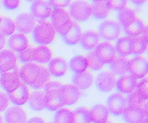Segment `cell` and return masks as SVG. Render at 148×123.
I'll return each mask as SVG.
<instances>
[{
    "mask_svg": "<svg viewBox=\"0 0 148 123\" xmlns=\"http://www.w3.org/2000/svg\"><path fill=\"white\" fill-rule=\"evenodd\" d=\"M51 22L54 31L58 32L61 36L68 32L74 23L70 15L64 10H53L51 15Z\"/></svg>",
    "mask_w": 148,
    "mask_h": 123,
    "instance_id": "cell-1",
    "label": "cell"
},
{
    "mask_svg": "<svg viewBox=\"0 0 148 123\" xmlns=\"http://www.w3.org/2000/svg\"><path fill=\"white\" fill-rule=\"evenodd\" d=\"M55 37V31L51 23L45 22L35 27L32 34L33 41L39 45H47L51 43Z\"/></svg>",
    "mask_w": 148,
    "mask_h": 123,
    "instance_id": "cell-2",
    "label": "cell"
},
{
    "mask_svg": "<svg viewBox=\"0 0 148 123\" xmlns=\"http://www.w3.org/2000/svg\"><path fill=\"white\" fill-rule=\"evenodd\" d=\"M42 67L37 66L34 63H27L22 66L19 72V77L24 84L33 85L37 82L40 74H41Z\"/></svg>",
    "mask_w": 148,
    "mask_h": 123,
    "instance_id": "cell-3",
    "label": "cell"
},
{
    "mask_svg": "<svg viewBox=\"0 0 148 123\" xmlns=\"http://www.w3.org/2000/svg\"><path fill=\"white\" fill-rule=\"evenodd\" d=\"M0 84L2 89L5 90L8 94L13 92L20 86L21 82L16 66H15L14 69L11 71L1 73Z\"/></svg>",
    "mask_w": 148,
    "mask_h": 123,
    "instance_id": "cell-4",
    "label": "cell"
},
{
    "mask_svg": "<svg viewBox=\"0 0 148 123\" xmlns=\"http://www.w3.org/2000/svg\"><path fill=\"white\" fill-rule=\"evenodd\" d=\"M30 12L35 21L40 24L45 23V20L52 15L53 10L47 1H35L31 4Z\"/></svg>",
    "mask_w": 148,
    "mask_h": 123,
    "instance_id": "cell-5",
    "label": "cell"
},
{
    "mask_svg": "<svg viewBox=\"0 0 148 123\" xmlns=\"http://www.w3.org/2000/svg\"><path fill=\"white\" fill-rule=\"evenodd\" d=\"M107 109L113 115H121L127 109V99L119 93H114L107 100Z\"/></svg>",
    "mask_w": 148,
    "mask_h": 123,
    "instance_id": "cell-6",
    "label": "cell"
},
{
    "mask_svg": "<svg viewBox=\"0 0 148 123\" xmlns=\"http://www.w3.org/2000/svg\"><path fill=\"white\" fill-rule=\"evenodd\" d=\"M70 15L78 22H84L91 16V7L84 1H76L70 5Z\"/></svg>",
    "mask_w": 148,
    "mask_h": 123,
    "instance_id": "cell-7",
    "label": "cell"
},
{
    "mask_svg": "<svg viewBox=\"0 0 148 123\" xmlns=\"http://www.w3.org/2000/svg\"><path fill=\"white\" fill-rule=\"evenodd\" d=\"M98 31V36H100L102 39L105 41H113L120 36L121 26L114 21H105L99 25Z\"/></svg>",
    "mask_w": 148,
    "mask_h": 123,
    "instance_id": "cell-8",
    "label": "cell"
},
{
    "mask_svg": "<svg viewBox=\"0 0 148 123\" xmlns=\"http://www.w3.org/2000/svg\"><path fill=\"white\" fill-rule=\"evenodd\" d=\"M59 95L64 105H73L79 100L81 92L75 85L66 84L59 89Z\"/></svg>",
    "mask_w": 148,
    "mask_h": 123,
    "instance_id": "cell-9",
    "label": "cell"
},
{
    "mask_svg": "<svg viewBox=\"0 0 148 123\" xmlns=\"http://www.w3.org/2000/svg\"><path fill=\"white\" fill-rule=\"evenodd\" d=\"M147 61L141 57H136L128 61V72L134 79H143L147 73Z\"/></svg>",
    "mask_w": 148,
    "mask_h": 123,
    "instance_id": "cell-10",
    "label": "cell"
},
{
    "mask_svg": "<svg viewBox=\"0 0 148 123\" xmlns=\"http://www.w3.org/2000/svg\"><path fill=\"white\" fill-rule=\"evenodd\" d=\"M95 54L97 59L104 65L110 64L115 59V51L114 46L108 42L100 43L95 48Z\"/></svg>",
    "mask_w": 148,
    "mask_h": 123,
    "instance_id": "cell-11",
    "label": "cell"
},
{
    "mask_svg": "<svg viewBox=\"0 0 148 123\" xmlns=\"http://www.w3.org/2000/svg\"><path fill=\"white\" fill-rule=\"evenodd\" d=\"M15 27L19 33L29 34L36 27V21L29 14H20L16 18Z\"/></svg>",
    "mask_w": 148,
    "mask_h": 123,
    "instance_id": "cell-12",
    "label": "cell"
},
{
    "mask_svg": "<svg viewBox=\"0 0 148 123\" xmlns=\"http://www.w3.org/2000/svg\"><path fill=\"white\" fill-rule=\"evenodd\" d=\"M115 77L109 72H103L98 74L96 79L97 88L102 92L111 91L115 86Z\"/></svg>",
    "mask_w": 148,
    "mask_h": 123,
    "instance_id": "cell-13",
    "label": "cell"
},
{
    "mask_svg": "<svg viewBox=\"0 0 148 123\" xmlns=\"http://www.w3.org/2000/svg\"><path fill=\"white\" fill-rule=\"evenodd\" d=\"M122 117L126 123H142L147 119V109L127 108Z\"/></svg>",
    "mask_w": 148,
    "mask_h": 123,
    "instance_id": "cell-14",
    "label": "cell"
},
{
    "mask_svg": "<svg viewBox=\"0 0 148 123\" xmlns=\"http://www.w3.org/2000/svg\"><path fill=\"white\" fill-rule=\"evenodd\" d=\"M29 97V91L26 84L21 83L20 86L11 93L8 94V99L15 105L21 106L25 104Z\"/></svg>",
    "mask_w": 148,
    "mask_h": 123,
    "instance_id": "cell-15",
    "label": "cell"
},
{
    "mask_svg": "<svg viewBox=\"0 0 148 123\" xmlns=\"http://www.w3.org/2000/svg\"><path fill=\"white\" fill-rule=\"evenodd\" d=\"M115 84L116 90L119 92L123 94H129L136 90L138 82L137 79L131 75H123L116 81Z\"/></svg>",
    "mask_w": 148,
    "mask_h": 123,
    "instance_id": "cell-16",
    "label": "cell"
},
{
    "mask_svg": "<svg viewBox=\"0 0 148 123\" xmlns=\"http://www.w3.org/2000/svg\"><path fill=\"white\" fill-rule=\"evenodd\" d=\"M16 66V59L15 54L10 50L0 52V73H3L14 69Z\"/></svg>",
    "mask_w": 148,
    "mask_h": 123,
    "instance_id": "cell-17",
    "label": "cell"
},
{
    "mask_svg": "<svg viewBox=\"0 0 148 123\" xmlns=\"http://www.w3.org/2000/svg\"><path fill=\"white\" fill-rule=\"evenodd\" d=\"M115 53L121 58L133 54L134 52V38L121 37L118 39L114 47Z\"/></svg>",
    "mask_w": 148,
    "mask_h": 123,
    "instance_id": "cell-18",
    "label": "cell"
},
{
    "mask_svg": "<svg viewBox=\"0 0 148 123\" xmlns=\"http://www.w3.org/2000/svg\"><path fill=\"white\" fill-rule=\"evenodd\" d=\"M4 120L6 123H26V112L20 107H11L5 112Z\"/></svg>",
    "mask_w": 148,
    "mask_h": 123,
    "instance_id": "cell-19",
    "label": "cell"
},
{
    "mask_svg": "<svg viewBox=\"0 0 148 123\" xmlns=\"http://www.w3.org/2000/svg\"><path fill=\"white\" fill-rule=\"evenodd\" d=\"M44 104L45 108H47L50 111H55L62 109L64 104L60 98L59 90L46 92L44 96Z\"/></svg>",
    "mask_w": 148,
    "mask_h": 123,
    "instance_id": "cell-20",
    "label": "cell"
},
{
    "mask_svg": "<svg viewBox=\"0 0 148 123\" xmlns=\"http://www.w3.org/2000/svg\"><path fill=\"white\" fill-rule=\"evenodd\" d=\"M67 71V63L62 58H54L49 61L48 72L55 78L63 76Z\"/></svg>",
    "mask_w": 148,
    "mask_h": 123,
    "instance_id": "cell-21",
    "label": "cell"
},
{
    "mask_svg": "<svg viewBox=\"0 0 148 123\" xmlns=\"http://www.w3.org/2000/svg\"><path fill=\"white\" fill-rule=\"evenodd\" d=\"M91 15L95 19L102 20L106 18L110 14V8L107 1H92Z\"/></svg>",
    "mask_w": 148,
    "mask_h": 123,
    "instance_id": "cell-22",
    "label": "cell"
},
{
    "mask_svg": "<svg viewBox=\"0 0 148 123\" xmlns=\"http://www.w3.org/2000/svg\"><path fill=\"white\" fill-rule=\"evenodd\" d=\"M29 46V40L25 35L23 34H14L12 35L8 41V46L16 51V52H22L26 49Z\"/></svg>",
    "mask_w": 148,
    "mask_h": 123,
    "instance_id": "cell-23",
    "label": "cell"
},
{
    "mask_svg": "<svg viewBox=\"0 0 148 123\" xmlns=\"http://www.w3.org/2000/svg\"><path fill=\"white\" fill-rule=\"evenodd\" d=\"M90 120L93 123H105L109 117V111L103 104H96L90 110Z\"/></svg>",
    "mask_w": 148,
    "mask_h": 123,
    "instance_id": "cell-24",
    "label": "cell"
},
{
    "mask_svg": "<svg viewBox=\"0 0 148 123\" xmlns=\"http://www.w3.org/2000/svg\"><path fill=\"white\" fill-rule=\"evenodd\" d=\"M61 37H62V41L65 44L68 46H74L81 41L82 30L77 24L73 23V26L68 30V32L64 36H62Z\"/></svg>",
    "mask_w": 148,
    "mask_h": 123,
    "instance_id": "cell-25",
    "label": "cell"
},
{
    "mask_svg": "<svg viewBox=\"0 0 148 123\" xmlns=\"http://www.w3.org/2000/svg\"><path fill=\"white\" fill-rule=\"evenodd\" d=\"M81 46L85 50H92L97 47L99 43V36L95 31H87L82 35Z\"/></svg>",
    "mask_w": 148,
    "mask_h": 123,
    "instance_id": "cell-26",
    "label": "cell"
},
{
    "mask_svg": "<svg viewBox=\"0 0 148 123\" xmlns=\"http://www.w3.org/2000/svg\"><path fill=\"white\" fill-rule=\"evenodd\" d=\"M73 83L77 89L86 90L91 86L93 83V76L88 72H84L79 74H75L73 77Z\"/></svg>",
    "mask_w": 148,
    "mask_h": 123,
    "instance_id": "cell-27",
    "label": "cell"
},
{
    "mask_svg": "<svg viewBox=\"0 0 148 123\" xmlns=\"http://www.w3.org/2000/svg\"><path fill=\"white\" fill-rule=\"evenodd\" d=\"M69 68L75 74L84 72L88 68V61L84 56L76 55L70 59Z\"/></svg>",
    "mask_w": 148,
    "mask_h": 123,
    "instance_id": "cell-28",
    "label": "cell"
},
{
    "mask_svg": "<svg viewBox=\"0 0 148 123\" xmlns=\"http://www.w3.org/2000/svg\"><path fill=\"white\" fill-rule=\"evenodd\" d=\"M112 74L123 76L128 72V60L125 58H116L110 66Z\"/></svg>",
    "mask_w": 148,
    "mask_h": 123,
    "instance_id": "cell-29",
    "label": "cell"
},
{
    "mask_svg": "<svg viewBox=\"0 0 148 123\" xmlns=\"http://www.w3.org/2000/svg\"><path fill=\"white\" fill-rule=\"evenodd\" d=\"M117 19L120 23L119 25H121L123 28H126L132 24L137 18L136 13L134 10L129 8H124L121 11H119L117 15Z\"/></svg>",
    "mask_w": 148,
    "mask_h": 123,
    "instance_id": "cell-30",
    "label": "cell"
},
{
    "mask_svg": "<svg viewBox=\"0 0 148 123\" xmlns=\"http://www.w3.org/2000/svg\"><path fill=\"white\" fill-rule=\"evenodd\" d=\"M44 96L45 93L42 91H34L32 94L29 96L28 103L29 106L35 111H41L45 109V104H44Z\"/></svg>",
    "mask_w": 148,
    "mask_h": 123,
    "instance_id": "cell-31",
    "label": "cell"
},
{
    "mask_svg": "<svg viewBox=\"0 0 148 123\" xmlns=\"http://www.w3.org/2000/svg\"><path fill=\"white\" fill-rule=\"evenodd\" d=\"M52 58L51 50L45 46H40L36 48H34V56L33 60L40 64H46L50 61Z\"/></svg>",
    "mask_w": 148,
    "mask_h": 123,
    "instance_id": "cell-32",
    "label": "cell"
},
{
    "mask_svg": "<svg viewBox=\"0 0 148 123\" xmlns=\"http://www.w3.org/2000/svg\"><path fill=\"white\" fill-rule=\"evenodd\" d=\"M146 26L143 23L142 20L140 19H136L132 24H130L129 26L126 27L123 29V31L125 33L126 36H127L128 37L131 38H135L139 36H140V34L146 29Z\"/></svg>",
    "mask_w": 148,
    "mask_h": 123,
    "instance_id": "cell-33",
    "label": "cell"
},
{
    "mask_svg": "<svg viewBox=\"0 0 148 123\" xmlns=\"http://www.w3.org/2000/svg\"><path fill=\"white\" fill-rule=\"evenodd\" d=\"M127 99V108H137L147 109V102L144 100L136 91H133L129 93Z\"/></svg>",
    "mask_w": 148,
    "mask_h": 123,
    "instance_id": "cell-34",
    "label": "cell"
},
{
    "mask_svg": "<svg viewBox=\"0 0 148 123\" xmlns=\"http://www.w3.org/2000/svg\"><path fill=\"white\" fill-rule=\"evenodd\" d=\"M54 123H74L73 112L67 109H59L53 117Z\"/></svg>",
    "mask_w": 148,
    "mask_h": 123,
    "instance_id": "cell-35",
    "label": "cell"
},
{
    "mask_svg": "<svg viewBox=\"0 0 148 123\" xmlns=\"http://www.w3.org/2000/svg\"><path fill=\"white\" fill-rule=\"evenodd\" d=\"M74 123H90V111L85 108H77L73 111Z\"/></svg>",
    "mask_w": 148,
    "mask_h": 123,
    "instance_id": "cell-36",
    "label": "cell"
},
{
    "mask_svg": "<svg viewBox=\"0 0 148 123\" xmlns=\"http://www.w3.org/2000/svg\"><path fill=\"white\" fill-rule=\"evenodd\" d=\"M16 29L14 22L10 18H3L0 23V35L3 36H12Z\"/></svg>",
    "mask_w": 148,
    "mask_h": 123,
    "instance_id": "cell-37",
    "label": "cell"
},
{
    "mask_svg": "<svg viewBox=\"0 0 148 123\" xmlns=\"http://www.w3.org/2000/svg\"><path fill=\"white\" fill-rule=\"evenodd\" d=\"M147 47V41L141 38L140 36H137L134 38V52L133 54L135 56L140 55L144 53Z\"/></svg>",
    "mask_w": 148,
    "mask_h": 123,
    "instance_id": "cell-38",
    "label": "cell"
},
{
    "mask_svg": "<svg viewBox=\"0 0 148 123\" xmlns=\"http://www.w3.org/2000/svg\"><path fill=\"white\" fill-rule=\"evenodd\" d=\"M86 59L88 61V67L93 71H99L103 68V64L97 59L94 52H90L86 55Z\"/></svg>",
    "mask_w": 148,
    "mask_h": 123,
    "instance_id": "cell-39",
    "label": "cell"
},
{
    "mask_svg": "<svg viewBox=\"0 0 148 123\" xmlns=\"http://www.w3.org/2000/svg\"><path fill=\"white\" fill-rule=\"evenodd\" d=\"M50 78V74L48 72V70L45 67H42V71H41V74L39 78V79L37 80V82L36 83H34L33 85H31V87L33 89H40L42 87H44L47 82L49 80Z\"/></svg>",
    "mask_w": 148,
    "mask_h": 123,
    "instance_id": "cell-40",
    "label": "cell"
},
{
    "mask_svg": "<svg viewBox=\"0 0 148 123\" xmlns=\"http://www.w3.org/2000/svg\"><path fill=\"white\" fill-rule=\"evenodd\" d=\"M34 56V48L28 46L26 49L19 53V59L23 63H31L33 61Z\"/></svg>",
    "mask_w": 148,
    "mask_h": 123,
    "instance_id": "cell-41",
    "label": "cell"
},
{
    "mask_svg": "<svg viewBox=\"0 0 148 123\" xmlns=\"http://www.w3.org/2000/svg\"><path fill=\"white\" fill-rule=\"evenodd\" d=\"M136 92L144 99L147 100L148 98V90H147V79H143L140 83H138L136 87Z\"/></svg>",
    "mask_w": 148,
    "mask_h": 123,
    "instance_id": "cell-42",
    "label": "cell"
},
{
    "mask_svg": "<svg viewBox=\"0 0 148 123\" xmlns=\"http://www.w3.org/2000/svg\"><path fill=\"white\" fill-rule=\"evenodd\" d=\"M108 5L110 10H116V11H121L126 7L127 1L125 0H110L107 1Z\"/></svg>",
    "mask_w": 148,
    "mask_h": 123,
    "instance_id": "cell-43",
    "label": "cell"
},
{
    "mask_svg": "<svg viewBox=\"0 0 148 123\" xmlns=\"http://www.w3.org/2000/svg\"><path fill=\"white\" fill-rule=\"evenodd\" d=\"M47 3L50 5V7L52 9H53L54 10H62L63 8H66V7L69 6L70 3H71V2L69 0H61V1L54 0V1H48Z\"/></svg>",
    "mask_w": 148,
    "mask_h": 123,
    "instance_id": "cell-44",
    "label": "cell"
},
{
    "mask_svg": "<svg viewBox=\"0 0 148 123\" xmlns=\"http://www.w3.org/2000/svg\"><path fill=\"white\" fill-rule=\"evenodd\" d=\"M19 4H20L19 0H4V1H3V7L9 10H12L18 8Z\"/></svg>",
    "mask_w": 148,
    "mask_h": 123,
    "instance_id": "cell-45",
    "label": "cell"
},
{
    "mask_svg": "<svg viewBox=\"0 0 148 123\" xmlns=\"http://www.w3.org/2000/svg\"><path fill=\"white\" fill-rule=\"evenodd\" d=\"M62 86V84L58 81H52V82L47 83L43 88H44V91L45 92H48L51 90H59L60 87Z\"/></svg>",
    "mask_w": 148,
    "mask_h": 123,
    "instance_id": "cell-46",
    "label": "cell"
},
{
    "mask_svg": "<svg viewBox=\"0 0 148 123\" xmlns=\"http://www.w3.org/2000/svg\"><path fill=\"white\" fill-rule=\"evenodd\" d=\"M8 103H9L8 96L4 93L0 92V112L3 111L7 108Z\"/></svg>",
    "mask_w": 148,
    "mask_h": 123,
    "instance_id": "cell-47",
    "label": "cell"
},
{
    "mask_svg": "<svg viewBox=\"0 0 148 123\" xmlns=\"http://www.w3.org/2000/svg\"><path fill=\"white\" fill-rule=\"evenodd\" d=\"M26 123H45L44 121L39 117H34V118H31L29 119L28 122H26Z\"/></svg>",
    "mask_w": 148,
    "mask_h": 123,
    "instance_id": "cell-48",
    "label": "cell"
},
{
    "mask_svg": "<svg viewBox=\"0 0 148 123\" xmlns=\"http://www.w3.org/2000/svg\"><path fill=\"white\" fill-rule=\"evenodd\" d=\"M4 44H5V36L0 35V50L4 46Z\"/></svg>",
    "mask_w": 148,
    "mask_h": 123,
    "instance_id": "cell-49",
    "label": "cell"
},
{
    "mask_svg": "<svg viewBox=\"0 0 148 123\" xmlns=\"http://www.w3.org/2000/svg\"><path fill=\"white\" fill-rule=\"evenodd\" d=\"M132 3L136 6H141L145 3V1H132Z\"/></svg>",
    "mask_w": 148,
    "mask_h": 123,
    "instance_id": "cell-50",
    "label": "cell"
},
{
    "mask_svg": "<svg viewBox=\"0 0 148 123\" xmlns=\"http://www.w3.org/2000/svg\"><path fill=\"white\" fill-rule=\"evenodd\" d=\"M0 123H3V120H2V117L0 116Z\"/></svg>",
    "mask_w": 148,
    "mask_h": 123,
    "instance_id": "cell-51",
    "label": "cell"
},
{
    "mask_svg": "<svg viewBox=\"0 0 148 123\" xmlns=\"http://www.w3.org/2000/svg\"><path fill=\"white\" fill-rule=\"evenodd\" d=\"M142 123H147V120H145V121H144Z\"/></svg>",
    "mask_w": 148,
    "mask_h": 123,
    "instance_id": "cell-52",
    "label": "cell"
},
{
    "mask_svg": "<svg viewBox=\"0 0 148 123\" xmlns=\"http://www.w3.org/2000/svg\"><path fill=\"white\" fill-rule=\"evenodd\" d=\"M105 123H112V122H106Z\"/></svg>",
    "mask_w": 148,
    "mask_h": 123,
    "instance_id": "cell-53",
    "label": "cell"
},
{
    "mask_svg": "<svg viewBox=\"0 0 148 123\" xmlns=\"http://www.w3.org/2000/svg\"><path fill=\"white\" fill-rule=\"evenodd\" d=\"M0 23H1V17H0Z\"/></svg>",
    "mask_w": 148,
    "mask_h": 123,
    "instance_id": "cell-54",
    "label": "cell"
},
{
    "mask_svg": "<svg viewBox=\"0 0 148 123\" xmlns=\"http://www.w3.org/2000/svg\"><path fill=\"white\" fill-rule=\"evenodd\" d=\"M48 123H53V122H48Z\"/></svg>",
    "mask_w": 148,
    "mask_h": 123,
    "instance_id": "cell-55",
    "label": "cell"
}]
</instances>
